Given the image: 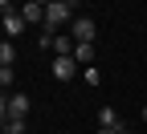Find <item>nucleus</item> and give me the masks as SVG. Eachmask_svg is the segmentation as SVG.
Masks as SVG:
<instances>
[{"instance_id": "f257e3e1", "label": "nucleus", "mask_w": 147, "mask_h": 134, "mask_svg": "<svg viewBox=\"0 0 147 134\" xmlns=\"http://www.w3.org/2000/svg\"><path fill=\"white\" fill-rule=\"evenodd\" d=\"M69 4H74V0H53V4L45 8V25H41V33H53V37H57V29L69 21V12H74Z\"/></svg>"}, {"instance_id": "f03ea898", "label": "nucleus", "mask_w": 147, "mask_h": 134, "mask_svg": "<svg viewBox=\"0 0 147 134\" xmlns=\"http://www.w3.org/2000/svg\"><path fill=\"white\" fill-rule=\"evenodd\" d=\"M29 106H33L29 93H12V98H4V118H25Z\"/></svg>"}, {"instance_id": "7ed1b4c3", "label": "nucleus", "mask_w": 147, "mask_h": 134, "mask_svg": "<svg viewBox=\"0 0 147 134\" xmlns=\"http://www.w3.org/2000/svg\"><path fill=\"white\" fill-rule=\"evenodd\" d=\"M25 29H29V21L21 16V8H8V12H4V33H8V37H21Z\"/></svg>"}, {"instance_id": "20e7f679", "label": "nucleus", "mask_w": 147, "mask_h": 134, "mask_svg": "<svg viewBox=\"0 0 147 134\" xmlns=\"http://www.w3.org/2000/svg\"><path fill=\"white\" fill-rule=\"evenodd\" d=\"M94 33H98V29H94V21H90V16H78V21H74V33H69V37L82 45V41H94Z\"/></svg>"}, {"instance_id": "39448f33", "label": "nucleus", "mask_w": 147, "mask_h": 134, "mask_svg": "<svg viewBox=\"0 0 147 134\" xmlns=\"http://www.w3.org/2000/svg\"><path fill=\"white\" fill-rule=\"evenodd\" d=\"M74 65H78V61H74V57H53V65H49V73H53V77H57V81H69V77H74Z\"/></svg>"}, {"instance_id": "423d86ee", "label": "nucleus", "mask_w": 147, "mask_h": 134, "mask_svg": "<svg viewBox=\"0 0 147 134\" xmlns=\"http://www.w3.org/2000/svg\"><path fill=\"white\" fill-rule=\"evenodd\" d=\"M98 126H102V130H123L119 110H115V106H102V110H98Z\"/></svg>"}, {"instance_id": "0eeeda50", "label": "nucleus", "mask_w": 147, "mask_h": 134, "mask_svg": "<svg viewBox=\"0 0 147 134\" xmlns=\"http://www.w3.org/2000/svg\"><path fill=\"white\" fill-rule=\"evenodd\" d=\"M21 16L29 25H45V4H37V0H29V4H21Z\"/></svg>"}, {"instance_id": "6e6552de", "label": "nucleus", "mask_w": 147, "mask_h": 134, "mask_svg": "<svg viewBox=\"0 0 147 134\" xmlns=\"http://www.w3.org/2000/svg\"><path fill=\"white\" fill-rule=\"evenodd\" d=\"M74 61L78 65H94V41H82L78 49H74Z\"/></svg>"}, {"instance_id": "1a4fd4ad", "label": "nucleus", "mask_w": 147, "mask_h": 134, "mask_svg": "<svg viewBox=\"0 0 147 134\" xmlns=\"http://www.w3.org/2000/svg\"><path fill=\"white\" fill-rule=\"evenodd\" d=\"M25 118H4V134H25Z\"/></svg>"}, {"instance_id": "9d476101", "label": "nucleus", "mask_w": 147, "mask_h": 134, "mask_svg": "<svg viewBox=\"0 0 147 134\" xmlns=\"http://www.w3.org/2000/svg\"><path fill=\"white\" fill-rule=\"evenodd\" d=\"M16 61V49H12V41H4L0 45V65H12Z\"/></svg>"}, {"instance_id": "9b49d317", "label": "nucleus", "mask_w": 147, "mask_h": 134, "mask_svg": "<svg viewBox=\"0 0 147 134\" xmlns=\"http://www.w3.org/2000/svg\"><path fill=\"white\" fill-rule=\"evenodd\" d=\"M12 77H16V69H12V65H4V69H0V85H4V89L12 85Z\"/></svg>"}, {"instance_id": "f8f14e48", "label": "nucleus", "mask_w": 147, "mask_h": 134, "mask_svg": "<svg viewBox=\"0 0 147 134\" xmlns=\"http://www.w3.org/2000/svg\"><path fill=\"white\" fill-rule=\"evenodd\" d=\"M0 8H4V12H8V8H16V4H12V0H0Z\"/></svg>"}, {"instance_id": "ddd939ff", "label": "nucleus", "mask_w": 147, "mask_h": 134, "mask_svg": "<svg viewBox=\"0 0 147 134\" xmlns=\"http://www.w3.org/2000/svg\"><path fill=\"white\" fill-rule=\"evenodd\" d=\"M37 4H45V8H49V4H53V0H37Z\"/></svg>"}, {"instance_id": "4468645a", "label": "nucleus", "mask_w": 147, "mask_h": 134, "mask_svg": "<svg viewBox=\"0 0 147 134\" xmlns=\"http://www.w3.org/2000/svg\"><path fill=\"white\" fill-rule=\"evenodd\" d=\"M98 134H119V130H98Z\"/></svg>"}, {"instance_id": "2eb2a0df", "label": "nucleus", "mask_w": 147, "mask_h": 134, "mask_svg": "<svg viewBox=\"0 0 147 134\" xmlns=\"http://www.w3.org/2000/svg\"><path fill=\"white\" fill-rule=\"evenodd\" d=\"M119 134H131V130H127V126H123V130H119Z\"/></svg>"}, {"instance_id": "dca6fc26", "label": "nucleus", "mask_w": 147, "mask_h": 134, "mask_svg": "<svg viewBox=\"0 0 147 134\" xmlns=\"http://www.w3.org/2000/svg\"><path fill=\"white\" fill-rule=\"evenodd\" d=\"M143 122H147V106H143Z\"/></svg>"}]
</instances>
